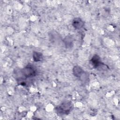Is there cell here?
<instances>
[{"label":"cell","instance_id":"obj_1","mask_svg":"<svg viewBox=\"0 0 120 120\" xmlns=\"http://www.w3.org/2000/svg\"><path fill=\"white\" fill-rule=\"evenodd\" d=\"M73 105L71 102L65 101L56 107L55 110L56 113L60 116L68 115L72 111Z\"/></svg>","mask_w":120,"mask_h":120},{"label":"cell","instance_id":"obj_2","mask_svg":"<svg viewBox=\"0 0 120 120\" xmlns=\"http://www.w3.org/2000/svg\"><path fill=\"white\" fill-rule=\"evenodd\" d=\"M73 73L74 75L79 78L82 82H87L89 80V75L79 66H75L73 68Z\"/></svg>","mask_w":120,"mask_h":120},{"label":"cell","instance_id":"obj_3","mask_svg":"<svg viewBox=\"0 0 120 120\" xmlns=\"http://www.w3.org/2000/svg\"><path fill=\"white\" fill-rule=\"evenodd\" d=\"M22 75L26 78H30L36 75V69L31 65H28L21 71Z\"/></svg>","mask_w":120,"mask_h":120},{"label":"cell","instance_id":"obj_4","mask_svg":"<svg viewBox=\"0 0 120 120\" xmlns=\"http://www.w3.org/2000/svg\"><path fill=\"white\" fill-rule=\"evenodd\" d=\"M90 63L94 68L97 69L100 68H104V66H105L102 63L100 57L97 54H95L93 56L90 60Z\"/></svg>","mask_w":120,"mask_h":120},{"label":"cell","instance_id":"obj_5","mask_svg":"<svg viewBox=\"0 0 120 120\" xmlns=\"http://www.w3.org/2000/svg\"><path fill=\"white\" fill-rule=\"evenodd\" d=\"M72 25L75 29L80 30L83 27L84 22L81 18L75 17L73 19L72 22Z\"/></svg>","mask_w":120,"mask_h":120},{"label":"cell","instance_id":"obj_6","mask_svg":"<svg viewBox=\"0 0 120 120\" xmlns=\"http://www.w3.org/2000/svg\"><path fill=\"white\" fill-rule=\"evenodd\" d=\"M63 42L67 48H71L73 46L74 39L72 36H67L63 39Z\"/></svg>","mask_w":120,"mask_h":120},{"label":"cell","instance_id":"obj_7","mask_svg":"<svg viewBox=\"0 0 120 120\" xmlns=\"http://www.w3.org/2000/svg\"><path fill=\"white\" fill-rule=\"evenodd\" d=\"M49 38L52 42H55L60 40L61 37L59 33H58L55 31H52L49 34Z\"/></svg>","mask_w":120,"mask_h":120},{"label":"cell","instance_id":"obj_8","mask_svg":"<svg viewBox=\"0 0 120 120\" xmlns=\"http://www.w3.org/2000/svg\"><path fill=\"white\" fill-rule=\"evenodd\" d=\"M33 60L35 62H38L41 60L43 59V54L41 52L34 51L32 54Z\"/></svg>","mask_w":120,"mask_h":120},{"label":"cell","instance_id":"obj_9","mask_svg":"<svg viewBox=\"0 0 120 120\" xmlns=\"http://www.w3.org/2000/svg\"><path fill=\"white\" fill-rule=\"evenodd\" d=\"M90 115H92V116H95L96 114H97V111L95 110H92L90 111Z\"/></svg>","mask_w":120,"mask_h":120}]
</instances>
